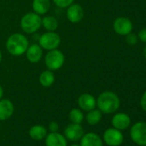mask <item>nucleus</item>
I'll return each instance as SVG.
<instances>
[{
  "label": "nucleus",
  "mask_w": 146,
  "mask_h": 146,
  "mask_svg": "<svg viewBox=\"0 0 146 146\" xmlns=\"http://www.w3.org/2000/svg\"><path fill=\"white\" fill-rule=\"evenodd\" d=\"M120 106L119 96L113 91H103L96 99V107L98 109L106 114L115 113Z\"/></svg>",
  "instance_id": "f257e3e1"
},
{
  "label": "nucleus",
  "mask_w": 146,
  "mask_h": 146,
  "mask_svg": "<svg viewBox=\"0 0 146 146\" xmlns=\"http://www.w3.org/2000/svg\"><path fill=\"white\" fill-rule=\"evenodd\" d=\"M29 42L28 38L21 33H15L10 35L5 43V47L8 52L16 57L25 54Z\"/></svg>",
  "instance_id": "f03ea898"
},
{
  "label": "nucleus",
  "mask_w": 146,
  "mask_h": 146,
  "mask_svg": "<svg viewBox=\"0 0 146 146\" xmlns=\"http://www.w3.org/2000/svg\"><path fill=\"white\" fill-rule=\"evenodd\" d=\"M20 26L24 33L35 34L42 26V17L34 11L28 12L21 18Z\"/></svg>",
  "instance_id": "7ed1b4c3"
},
{
  "label": "nucleus",
  "mask_w": 146,
  "mask_h": 146,
  "mask_svg": "<svg viewBox=\"0 0 146 146\" xmlns=\"http://www.w3.org/2000/svg\"><path fill=\"white\" fill-rule=\"evenodd\" d=\"M44 60L47 70L56 71L63 67L65 61V57L63 52L57 48L51 51H47Z\"/></svg>",
  "instance_id": "20e7f679"
},
{
  "label": "nucleus",
  "mask_w": 146,
  "mask_h": 146,
  "mask_svg": "<svg viewBox=\"0 0 146 146\" xmlns=\"http://www.w3.org/2000/svg\"><path fill=\"white\" fill-rule=\"evenodd\" d=\"M61 43V38L55 31H46L39 37V45L43 50L51 51L57 49Z\"/></svg>",
  "instance_id": "39448f33"
},
{
  "label": "nucleus",
  "mask_w": 146,
  "mask_h": 146,
  "mask_svg": "<svg viewBox=\"0 0 146 146\" xmlns=\"http://www.w3.org/2000/svg\"><path fill=\"white\" fill-rule=\"evenodd\" d=\"M130 135L131 138L136 144L140 146L146 145V123H135L130 130Z\"/></svg>",
  "instance_id": "423d86ee"
},
{
  "label": "nucleus",
  "mask_w": 146,
  "mask_h": 146,
  "mask_svg": "<svg viewBox=\"0 0 146 146\" xmlns=\"http://www.w3.org/2000/svg\"><path fill=\"white\" fill-rule=\"evenodd\" d=\"M103 142L108 146H119L124 140V136L121 131L112 127L108 128L102 136Z\"/></svg>",
  "instance_id": "0eeeda50"
},
{
  "label": "nucleus",
  "mask_w": 146,
  "mask_h": 146,
  "mask_svg": "<svg viewBox=\"0 0 146 146\" xmlns=\"http://www.w3.org/2000/svg\"><path fill=\"white\" fill-rule=\"evenodd\" d=\"M84 134V127L81 124H74L70 123L69 124L64 131V136L67 139V141L70 142H78L80 141L82 137Z\"/></svg>",
  "instance_id": "6e6552de"
},
{
  "label": "nucleus",
  "mask_w": 146,
  "mask_h": 146,
  "mask_svg": "<svg viewBox=\"0 0 146 146\" xmlns=\"http://www.w3.org/2000/svg\"><path fill=\"white\" fill-rule=\"evenodd\" d=\"M113 27L114 32L117 35L125 36L132 31L133 24H132V22L129 18L120 17L114 20Z\"/></svg>",
  "instance_id": "1a4fd4ad"
},
{
  "label": "nucleus",
  "mask_w": 146,
  "mask_h": 146,
  "mask_svg": "<svg viewBox=\"0 0 146 146\" xmlns=\"http://www.w3.org/2000/svg\"><path fill=\"white\" fill-rule=\"evenodd\" d=\"M84 17V8L79 4L73 3L66 8V18L71 23H80Z\"/></svg>",
  "instance_id": "9d476101"
},
{
  "label": "nucleus",
  "mask_w": 146,
  "mask_h": 146,
  "mask_svg": "<svg viewBox=\"0 0 146 146\" xmlns=\"http://www.w3.org/2000/svg\"><path fill=\"white\" fill-rule=\"evenodd\" d=\"M78 106L82 111L89 112L96 108V99L95 96L89 93L82 94L78 100Z\"/></svg>",
  "instance_id": "9b49d317"
},
{
  "label": "nucleus",
  "mask_w": 146,
  "mask_h": 146,
  "mask_svg": "<svg viewBox=\"0 0 146 146\" xmlns=\"http://www.w3.org/2000/svg\"><path fill=\"white\" fill-rule=\"evenodd\" d=\"M26 58L29 62L32 64H36L40 62L43 56V49L39 44H31L29 46L26 52Z\"/></svg>",
  "instance_id": "f8f14e48"
},
{
  "label": "nucleus",
  "mask_w": 146,
  "mask_h": 146,
  "mask_svg": "<svg viewBox=\"0 0 146 146\" xmlns=\"http://www.w3.org/2000/svg\"><path fill=\"white\" fill-rule=\"evenodd\" d=\"M15 111L13 102L9 99L0 100V121H5L11 118Z\"/></svg>",
  "instance_id": "ddd939ff"
},
{
  "label": "nucleus",
  "mask_w": 146,
  "mask_h": 146,
  "mask_svg": "<svg viewBox=\"0 0 146 146\" xmlns=\"http://www.w3.org/2000/svg\"><path fill=\"white\" fill-rule=\"evenodd\" d=\"M131 125V118L128 114L125 113H118L113 115L112 118V125L113 127L124 131L127 129Z\"/></svg>",
  "instance_id": "4468645a"
},
{
  "label": "nucleus",
  "mask_w": 146,
  "mask_h": 146,
  "mask_svg": "<svg viewBox=\"0 0 146 146\" xmlns=\"http://www.w3.org/2000/svg\"><path fill=\"white\" fill-rule=\"evenodd\" d=\"M45 144L46 146H67V139L58 131L50 132L45 137Z\"/></svg>",
  "instance_id": "2eb2a0df"
},
{
  "label": "nucleus",
  "mask_w": 146,
  "mask_h": 146,
  "mask_svg": "<svg viewBox=\"0 0 146 146\" xmlns=\"http://www.w3.org/2000/svg\"><path fill=\"white\" fill-rule=\"evenodd\" d=\"M80 146H103L101 137L95 132L84 133L80 139Z\"/></svg>",
  "instance_id": "dca6fc26"
},
{
  "label": "nucleus",
  "mask_w": 146,
  "mask_h": 146,
  "mask_svg": "<svg viewBox=\"0 0 146 146\" xmlns=\"http://www.w3.org/2000/svg\"><path fill=\"white\" fill-rule=\"evenodd\" d=\"M51 8V0H33L32 9L36 14L46 15Z\"/></svg>",
  "instance_id": "f3484780"
},
{
  "label": "nucleus",
  "mask_w": 146,
  "mask_h": 146,
  "mask_svg": "<svg viewBox=\"0 0 146 146\" xmlns=\"http://www.w3.org/2000/svg\"><path fill=\"white\" fill-rule=\"evenodd\" d=\"M29 137L35 141H41L45 139L47 135V130L44 125H35L30 127L29 131Z\"/></svg>",
  "instance_id": "a211bd4d"
},
{
  "label": "nucleus",
  "mask_w": 146,
  "mask_h": 146,
  "mask_svg": "<svg viewBox=\"0 0 146 146\" xmlns=\"http://www.w3.org/2000/svg\"><path fill=\"white\" fill-rule=\"evenodd\" d=\"M55 82V75L52 70H46L42 71L39 77V83L45 88L51 87Z\"/></svg>",
  "instance_id": "6ab92c4d"
},
{
  "label": "nucleus",
  "mask_w": 146,
  "mask_h": 146,
  "mask_svg": "<svg viewBox=\"0 0 146 146\" xmlns=\"http://www.w3.org/2000/svg\"><path fill=\"white\" fill-rule=\"evenodd\" d=\"M86 121L90 125H96L100 123V121L102 119V113L97 108H94L89 112H87L86 114Z\"/></svg>",
  "instance_id": "aec40b11"
},
{
  "label": "nucleus",
  "mask_w": 146,
  "mask_h": 146,
  "mask_svg": "<svg viewBox=\"0 0 146 146\" xmlns=\"http://www.w3.org/2000/svg\"><path fill=\"white\" fill-rule=\"evenodd\" d=\"M42 26L46 31H56L58 27V22L52 16H45L42 18Z\"/></svg>",
  "instance_id": "412c9836"
},
{
  "label": "nucleus",
  "mask_w": 146,
  "mask_h": 146,
  "mask_svg": "<svg viewBox=\"0 0 146 146\" xmlns=\"http://www.w3.org/2000/svg\"><path fill=\"white\" fill-rule=\"evenodd\" d=\"M69 119L70 123L82 124L84 119V112L80 108H72L69 113Z\"/></svg>",
  "instance_id": "4be33fe9"
},
{
  "label": "nucleus",
  "mask_w": 146,
  "mask_h": 146,
  "mask_svg": "<svg viewBox=\"0 0 146 146\" xmlns=\"http://www.w3.org/2000/svg\"><path fill=\"white\" fill-rule=\"evenodd\" d=\"M52 1L58 8L66 9L67 7H69L70 5H72L73 3H74L75 0H52Z\"/></svg>",
  "instance_id": "5701e85b"
},
{
  "label": "nucleus",
  "mask_w": 146,
  "mask_h": 146,
  "mask_svg": "<svg viewBox=\"0 0 146 146\" xmlns=\"http://www.w3.org/2000/svg\"><path fill=\"white\" fill-rule=\"evenodd\" d=\"M137 40H138L137 35L135 34H132L131 32L128 34L127 35H125V41L130 46H135L137 43Z\"/></svg>",
  "instance_id": "b1692460"
},
{
  "label": "nucleus",
  "mask_w": 146,
  "mask_h": 146,
  "mask_svg": "<svg viewBox=\"0 0 146 146\" xmlns=\"http://www.w3.org/2000/svg\"><path fill=\"white\" fill-rule=\"evenodd\" d=\"M137 38L143 43L146 44V28H143L141 30H139V32L137 34Z\"/></svg>",
  "instance_id": "393cba45"
},
{
  "label": "nucleus",
  "mask_w": 146,
  "mask_h": 146,
  "mask_svg": "<svg viewBox=\"0 0 146 146\" xmlns=\"http://www.w3.org/2000/svg\"><path fill=\"white\" fill-rule=\"evenodd\" d=\"M48 129L51 132H56L59 129V125L56 121H52L48 125Z\"/></svg>",
  "instance_id": "a878e982"
},
{
  "label": "nucleus",
  "mask_w": 146,
  "mask_h": 146,
  "mask_svg": "<svg viewBox=\"0 0 146 146\" xmlns=\"http://www.w3.org/2000/svg\"><path fill=\"white\" fill-rule=\"evenodd\" d=\"M140 105H141V108L142 109L146 112V90L143 92L142 97H141V101H140Z\"/></svg>",
  "instance_id": "bb28decb"
},
{
  "label": "nucleus",
  "mask_w": 146,
  "mask_h": 146,
  "mask_svg": "<svg viewBox=\"0 0 146 146\" xmlns=\"http://www.w3.org/2000/svg\"><path fill=\"white\" fill-rule=\"evenodd\" d=\"M3 96H4V88L0 84V100L3 98Z\"/></svg>",
  "instance_id": "cd10ccee"
},
{
  "label": "nucleus",
  "mask_w": 146,
  "mask_h": 146,
  "mask_svg": "<svg viewBox=\"0 0 146 146\" xmlns=\"http://www.w3.org/2000/svg\"><path fill=\"white\" fill-rule=\"evenodd\" d=\"M143 57H144V58L146 59V46H145V47L143 48Z\"/></svg>",
  "instance_id": "c85d7f7f"
},
{
  "label": "nucleus",
  "mask_w": 146,
  "mask_h": 146,
  "mask_svg": "<svg viewBox=\"0 0 146 146\" xmlns=\"http://www.w3.org/2000/svg\"><path fill=\"white\" fill-rule=\"evenodd\" d=\"M2 58H3V56H2V52H1V50H0V63H1V61H2Z\"/></svg>",
  "instance_id": "c756f323"
},
{
  "label": "nucleus",
  "mask_w": 146,
  "mask_h": 146,
  "mask_svg": "<svg viewBox=\"0 0 146 146\" xmlns=\"http://www.w3.org/2000/svg\"><path fill=\"white\" fill-rule=\"evenodd\" d=\"M70 146H80V145L78 144V143H72V144H70Z\"/></svg>",
  "instance_id": "7c9ffc66"
},
{
  "label": "nucleus",
  "mask_w": 146,
  "mask_h": 146,
  "mask_svg": "<svg viewBox=\"0 0 146 146\" xmlns=\"http://www.w3.org/2000/svg\"><path fill=\"white\" fill-rule=\"evenodd\" d=\"M142 146H146V145H142Z\"/></svg>",
  "instance_id": "2f4dec72"
}]
</instances>
